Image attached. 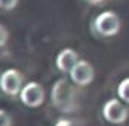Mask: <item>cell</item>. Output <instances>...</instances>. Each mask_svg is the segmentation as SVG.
<instances>
[{"label":"cell","instance_id":"1","mask_svg":"<svg viewBox=\"0 0 129 126\" xmlns=\"http://www.w3.org/2000/svg\"><path fill=\"white\" fill-rule=\"evenodd\" d=\"M51 101L61 113H74L77 110V90L67 79H58L52 86Z\"/></svg>","mask_w":129,"mask_h":126},{"label":"cell","instance_id":"2","mask_svg":"<svg viewBox=\"0 0 129 126\" xmlns=\"http://www.w3.org/2000/svg\"><path fill=\"white\" fill-rule=\"evenodd\" d=\"M93 30L103 37H113L120 31L119 15L113 11H104L93 19Z\"/></svg>","mask_w":129,"mask_h":126},{"label":"cell","instance_id":"3","mask_svg":"<svg viewBox=\"0 0 129 126\" xmlns=\"http://www.w3.org/2000/svg\"><path fill=\"white\" fill-rule=\"evenodd\" d=\"M24 74L16 68H8L0 74V89L8 97H16L24 88Z\"/></svg>","mask_w":129,"mask_h":126},{"label":"cell","instance_id":"4","mask_svg":"<svg viewBox=\"0 0 129 126\" xmlns=\"http://www.w3.org/2000/svg\"><path fill=\"white\" fill-rule=\"evenodd\" d=\"M45 97H46V92L45 88L37 83V82H28L24 85V88L21 89V93H19V100L21 102L30 107V108H37L40 107L43 102H45Z\"/></svg>","mask_w":129,"mask_h":126},{"label":"cell","instance_id":"5","mask_svg":"<svg viewBox=\"0 0 129 126\" xmlns=\"http://www.w3.org/2000/svg\"><path fill=\"white\" fill-rule=\"evenodd\" d=\"M103 116L108 123L113 125H122L128 120L129 117V110L125 107V104H122L120 100L111 98L107 102H104L103 105Z\"/></svg>","mask_w":129,"mask_h":126},{"label":"cell","instance_id":"6","mask_svg":"<svg viewBox=\"0 0 129 126\" xmlns=\"http://www.w3.org/2000/svg\"><path fill=\"white\" fill-rule=\"evenodd\" d=\"M68 74H70V79H71V82L74 85H77V86H88V85L92 83V80L95 77V70H93V67H92V64L89 61L79 59Z\"/></svg>","mask_w":129,"mask_h":126},{"label":"cell","instance_id":"7","mask_svg":"<svg viewBox=\"0 0 129 126\" xmlns=\"http://www.w3.org/2000/svg\"><path fill=\"white\" fill-rule=\"evenodd\" d=\"M79 59V53L74 49L71 48H64L58 52L56 55V59H55V64H56V68L61 71V73H70L71 68L76 65Z\"/></svg>","mask_w":129,"mask_h":126},{"label":"cell","instance_id":"8","mask_svg":"<svg viewBox=\"0 0 129 126\" xmlns=\"http://www.w3.org/2000/svg\"><path fill=\"white\" fill-rule=\"evenodd\" d=\"M117 95L122 101H125L126 104H129V77L123 79L119 86H117Z\"/></svg>","mask_w":129,"mask_h":126},{"label":"cell","instance_id":"9","mask_svg":"<svg viewBox=\"0 0 129 126\" xmlns=\"http://www.w3.org/2000/svg\"><path fill=\"white\" fill-rule=\"evenodd\" d=\"M0 126H13L12 116L5 108H0Z\"/></svg>","mask_w":129,"mask_h":126},{"label":"cell","instance_id":"10","mask_svg":"<svg viewBox=\"0 0 129 126\" xmlns=\"http://www.w3.org/2000/svg\"><path fill=\"white\" fill-rule=\"evenodd\" d=\"M19 0H0V9H5V11H12L18 6Z\"/></svg>","mask_w":129,"mask_h":126},{"label":"cell","instance_id":"11","mask_svg":"<svg viewBox=\"0 0 129 126\" xmlns=\"http://www.w3.org/2000/svg\"><path fill=\"white\" fill-rule=\"evenodd\" d=\"M8 40H9V31L3 24H0V49L3 46H6Z\"/></svg>","mask_w":129,"mask_h":126},{"label":"cell","instance_id":"12","mask_svg":"<svg viewBox=\"0 0 129 126\" xmlns=\"http://www.w3.org/2000/svg\"><path fill=\"white\" fill-rule=\"evenodd\" d=\"M55 126H76V123L70 119H58Z\"/></svg>","mask_w":129,"mask_h":126},{"label":"cell","instance_id":"13","mask_svg":"<svg viewBox=\"0 0 129 126\" xmlns=\"http://www.w3.org/2000/svg\"><path fill=\"white\" fill-rule=\"evenodd\" d=\"M90 5H101V3H104L105 0H88Z\"/></svg>","mask_w":129,"mask_h":126}]
</instances>
